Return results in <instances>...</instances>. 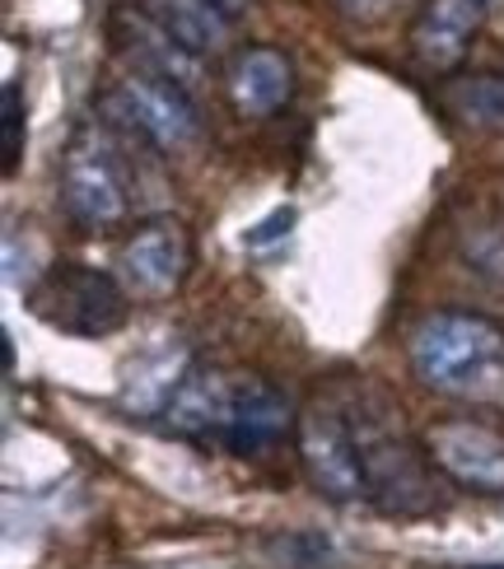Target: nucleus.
Masks as SVG:
<instances>
[{
	"label": "nucleus",
	"mask_w": 504,
	"mask_h": 569,
	"mask_svg": "<svg viewBox=\"0 0 504 569\" xmlns=\"http://www.w3.org/2000/svg\"><path fill=\"white\" fill-rule=\"evenodd\" d=\"M412 369L429 392L504 411V327L486 313H429L412 331Z\"/></svg>",
	"instance_id": "nucleus-1"
},
{
	"label": "nucleus",
	"mask_w": 504,
	"mask_h": 569,
	"mask_svg": "<svg viewBox=\"0 0 504 569\" xmlns=\"http://www.w3.org/2000/svg\"><path fill=\"white\" fill-rule=\"evenodd\" d=\"M350 416V430H355V448H359V467H365V486H369V500L383 513H397V518H416L429 513L435 500V477H429V453L402 435V425L393 420V407H369L359 401V411Z\"/></svg>",
	"instance_id": "nucleus-2"
},
{
	"label": "nucleus",
	"mask_w": 504,
	"mask_h": 569,
	"mask_svg": "<svg viewBox=\"0 0 504 569\" xmlns=\"http://www.w3.org/2000/svg\"><path fill=\"white\" fill-rule=\"evenodd\" d=\"M29 303L47 327L70 331V337H89V341L112 337L131 313L122 284H117L108 271L85 267V262L52 267L29 290Z\"/></svg>",
	"instance_id": "nucleus-3"
},
{
	"label": "nucleus",
	"mask_w": 504,
	"mask_h": 569,
	"mask_svg": "<svg viewBox=\"0 0 504 569\" xmlns=\"http://www.w3.org/2000/svg\"><path fill=\"white\" fill-rule=\"evenodd\" d=\"M57 197L66 220L85 233H108L127 220V178L99 127H80L61 154Z\"/></svg>",
	"instance_id": "nucleus-4"
},
{
	"label": "nucleus",
	"mask_w": 504,
	"mask_h": 569,
	"mask_svg": "<svg viewBox=\"0 0 504 569\" xmlns=\"http://www.w3.org/2000/svg\"><path fill=\"white\" fill-rule=\"evenodd\" d=\"M299 462H304V477L314 481V490L327 495V500H336V505L369 500L355 430L342 407L318 401V407H308L299 416Z\"/></svg>",
	"instance_id": "nucleus-5"
},
{
	"label": "nucleus",
	"mask_w": 504,
	"mask_h": 569,
	"mask_svg": "<svg viewBox=\"0 0 504 569\" xmlns=\"http://www.w3.org/2000/svg\"><path fill=\"white\" fill-rule=\"evenodd\" d=\"M108 108L122 117L131 131H140L159 150H182L197 140V103L182 84H168L159 76H146V70H131V76L117 84V93L108 99Z\"/></svg>",
	"instance_id": "nucleus-6"
},
{
	"label": "nucleus",
	"mask_w": 504,
	"mask_h": 569,
	"mask_svg": "<svg viewBox=\"0 0 504 569\" xmlns=\"http://www.w3.org/2000/svg\"><path fill=\"white\" fill-rule=\"evenodd\" d=\"M425 453L448 481L476 495H504V439L476 420H439L425 435Z\"/></svg>",
	"instance_id": "nucleus-7"
},
{
	"label": "nucleus",
	"mask_w": 504,
	"mask_h": 569,
	"mask_svg": "<svg viewBox=\"0 0 504 569\" xmlns=\"http://www.w3.org/2000/svg\"><path fill=\"white\" fill-rule=\"evenodd\" d=\"M108 33L136 61V70H146V76H159L168 84H182L187 93L201 84L197 52H187V47L168 33L164 23H155L140 6H117L112 19H108Z\"/></svg>",
	"instance_id": "nucleus-8"
},
{
	"label": "nucleus",
	"mask_w": 504,
	"mask_h": 569,
	"mask_svg": "<svg viewBox=\"0 0 504 569\" xmlns=\"http://www.w3.org/2000/svg\"><path fill=\"white\" fill-rule=\"evenodd\" d=\"M117 267H122V280L131 284L136 295L164 299V295H174L182 284V276L191 267V243H187V233L174 220L140 224L122 243V262Z\"/></svg>",
	"instance_id": "nucleus-9"
},
{
	"label": "nucleus",
	"mask_w": 504,
	"mask_h": 569,
	"mask_svg": "<svg viewBox=\"0 0 504 569\" xmlns=\"http://www.w3.org/2000/svg\"><path fill=\"white\" fill-rule=\"evenodd\" d=\"M486 19L482 0H425L421 14L406 29V47L425 70H453Z\"/></svg>",
	"instance_id": "nucleus-10"
},
{
	"label": "nucleus",
	"mask_w": 504,
	"mask_h": 569,
	"mask_svg": "<svg viewBox=\"0 0 504 569\" xmlns=\"http://www.w3.org/2000/svg\"><path fill=\"white\" fill-rule=\"evenodd\" d=\"M290 401H285L271 383L261 378H238L234 392H229V407H225V425H220V448L229 453L248 458L271 448L285 430H290Z\"/></svg>",
	"instance_id": "nucleus-11"
},
{
	"label": "nucleus",
	"mask_w": 504,
	"mask_h": 569,
	"mask_svg": "<svg viewBox=\"0 0 504 569\" xmlns=\"http://www.w3.org/2000/svg\"><path fill=\"white\" fill-rule=\"evenodd\" d=\"M295 93V66L276 47H248L229 66V99L244 117H271L290 103Z\"/></svg>",
	"instance_id": "nucleus-12"
},
{
	"label": "nucleus",
	"mask_w": 504,
	"mask_h": 569,
	"mask_svg": "<svg viewBox=\"0 0 504 569\" xmlns=\"http://www.w3.org/2000/svg\"><path fill=\"white\" fill-rule=\"evenodd\" d=\"M234 378L225 373H206L191 369L182 378V388L174 392V401L164 407V430H174L191 443H220V425H225V407H229Z\"/></svg>",
	"instance_id": "nucleus-13"
},
{
	"label": "nucleus",
	"mask_w": 504,
	"mask_h": 569,
	"mask_svg": "<svg viewBox=\"0 0 504 569\" xmlns=\"http://www.w3.org/2000/svg\"><path fill=\"white\" fill-rule=\"evenodd\" d=\"M136 6L197 57H220L234 38V19L215 10L210 0H136Z\"/></svg>",
	"instance_id": "nucleus-14"
},
{
	"label": "nucleus",
	"mask_w": 504,
	"mask_h": 569,
	"mask_svg": "<svg viewBox=\"0 0 504 569\" xmlns=\"http://www.w3.org/2000/svg\"><path fill=\"white\" fill-rule=\"evenodd\" d=\"M187 350L174 346V341H164L146 355H136V365L127 369L122 378V401L131 411H150V416H164V407L174 401V392L182 388V378H187Z\"/></svg>",
	"instance_id": "nucleus-15"
},
{
	"label": "nucleus",
	"mask_w": 504,
	"mask_h": 569,
	"mask_svg": "<svg viewBox=\"0 0 504 569\" xmlns=\"http://www.w3.org/2000/svg\"><path fill=\"white\" fill-rule=\"evenodd\" d=\"M439 103L448 117H458V122L472 131H504V76L500 70L444 80Z\"/></svg>",
	"instance_id": "nucleus-16"
},
{
	"label": "nucleus",
	"mask_w": 504,
	"mask_h": 569,
	"mask_svg": "<svg viewBox=\"0 0 504 569\" xmlns=\"http://www.w3.org/2000/svg\"><path fill=\"white\" fill-rule=\"evenodd\" d=\"M267 551L280 569H336V547L323 532H280L267 541Z\"/></svg>",
	"instance_id": "nucleus-17"
},
{
	"label": "nucleus",
	"mask_w": 504,
	"mask_h": 569,
	"mask_svg": "<svg viewBox=\"0 0 504 569\" xmlns=\"http://www.w3.org/2000/svg\"><path fill=\"white\" fill-rule=\"evenodd\" d=\"M467 262L504 284V229H476L467 239Z\"/></svg>",
	"instance_id": "nucleus-18"
},
{
	"label": "nucleus",
	"mask_w": 504,
	"mask_h": 569,
	"mask_svg": "<svg viewBox=\"0 0 504 569\" xmlns=\"http://www.w3.org/2000/svg\"><path fill=\"white\" fill-rule=\"evenodd\" d=\"M19 154H23V99H19V84H6V173L19 169Z\"/></svg>",
	"instance_id": "nucleus-19"
},
{
	"label": "nucleus",
	"mask_w": 504,
	"mask_h": 569,
	"mask_svg": "<svg viewBox=\"0 0 504 569\" xmlns=\"http://www.w3.org/2000/svg\"><path fill=\"white\" fill-rule=\"evenodd\" d=\"M290 224H295V210L285 206V210H276V216L261 220L257 229H248V233H244V243H248V248H267V243L285 239V233H290Z\"/></svg>",
	"instance_id": "nucleus-20"
},
{
	"label": "nucleus",
	"mask_w": 504,
	"mask_h": 569,
	"mask_svg": "<svg viewBox=\"0 0 504 569\" xmlns=\"http://www.w3.org/2000/svg\"><path fill=\"white\" fill-rule=\"evenodd\" d=\"M383 6H388V0H342V10L355 19H374V14H383Z\"/></svg>",
	"instance_id": "nucleus-21"
},
{
	"label": "nucleus",
	"mask_w": 504,
	"mask_h": 569,
	"mask_svg": "<svg viewBox=\"0 0 504 569\" xmlns=\"http://www.w3.org/2000/svg\"><path fill=\"white\" fill-rule=\"evenodd\" d=\"M210 6L220 10V14H229V19H238V14L248 10V0H210Z\"/></svg>",
	"instance_id": "nucleus-22"
}]
</instances>
